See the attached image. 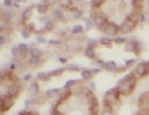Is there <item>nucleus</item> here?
<instances>
[{
  "mask_svg": "<svg viewBox=\"0 0 149 115\" xmlns=\"http://www.w3.org/2000/svg\"><path fill=\"white\" fill-rule=\"evenodd\" d=\"M137 78L138 77L136 76L134 72H130L129 75L119 80L116 87L119 89L121 95H129L134 90V87L137 84Z\"/></svg>",
  "mask_w": 149,
  "mask_h": 115,
  "instance_id": "obj_1",
  "label": "nucleus"
},
{
  "mask_svg": "<svg viewBox=\"0 0 149 115\" xmlns=\"http://www.w3.org/2000/svg\"><path fill=\"white\" fill-rule=\"evenodd\" d=\"M142 49V44L138 41H128L126 42V45H125V51L126 52H134V53H140Z\"/></svg>",
  "mask_w": 149,
  "mask_h": 115,
  "instance_id": "obj_2",
  "label": "nucleus"
},
{
  "mask_svg": "<svg viewBox=\"0 0 149 115\" xmlns=\"http://www.w3.org/2000/svg\"><path fill=\"white\" fill-rule=\"evenodd\" d=\"M134 73L137 77H146L149 73V66L148 62L141 61L139 62L137 66H136V69H134Z\"/></svg>",
  "mask_w": 149,
  "mask_h": 115,
  "instance_id": "obj_3",
  "label": "nucleus"
},
{
  "mask_svg": "<svg viewBox=\"0 0 149 115\" xmlns=\"http://www.w3.org/2000/svg\"><path fill=\"white\" fill-rule=\"evenodd\" d=\"M103 33L109 36H116L119 33V26L114 23H110L108 22V24L103 27Z\"/></svg>",
  "mask_w": 149,
  "mask_h": 115,
  "instance_id": "obj_4",
  "label": "nucleus"
},
{
  "mask_svg": "<svg viewBox=\"0 0 149 115\" xmlns=\"http://www.w3.org/2000/svg\"><path fill=\"white\" fill-rule=\"evenodd\" d=\"M22 89V87H20L17 83H13V84L7 88V92H6V94H7L10 98L14 99L16 97H18V95H19V92H20Z\"/></svg>",
  "mask_w": 149,
  "mask_h": 115,
  "instance_id": "obj_5",
  "label": "nucleus"
},
{
  "mask_svg": "<svg viewBox=\"0 0 149 115\" xmlns=\"http://www.w3.org/2000/svg\"><path fill=\"white\" fill-rule=\"evenodd\" d=\"M92 22H93V25L97 26L99 28H103L105 25L108 24V18L104 14H99L95 17L92 18Z\"/></svg>",
  "mask_w": 149,
  "mask_h": 115,
  "instance_id": "obj_6",
  "label": "nucleus"
},
{
  "mask_svg": "<svg viewBox=\"0 0 149 115\" xmlns=\"http://www.w3.org/2000/svg\"><path fill=\"white\" fill-rule=\"evenodd\" d=\"M134 26H136V25H134L132 22H130L129 19H126L123 23L121 24V26L119 27V31L121 34L127 35V34H129V33H131V32L134 31Z\"/></svg>",
  "mask_w": 149,
  "mask_h": 115,
  "instance_id": "obj_7",
  "label": "nucleus"
},
{
  "mask_svg": "<svg viewBox=\"0 0 149 115\" xmlns=\"http://www.w3.org/2000/svg\"><path fill=\"white\" fill-rule=\"evenodd\" d=\"M117 102V99L114 98V96L112 95L111 92H105L104 97H103V105H104V108H108V109H112V105Z\"/></svg>",
  "mask_w": 149,
  "mask_h": 115,
  "instance_id": "obj_8",
  "label": "nucleus"
},
{
  "mask_svg": "<svg viewBox=\"0 0 149 115\" xmlns=\"http://www.w3.org/2000/svg\"><path fill=\"white\" fill-rule=\"evenodd\" d=\"M72 95V92H71V89H67V88H64L63 89V92H61V94H58V96H57V100H56V103L54 104V106L56 107V106H58L60 104H62V103H64L65 100L70 97Z\"/></svg>",
  "mask_w": 149,
  "mask_h": 115,
  "instance_id": "obj_9",
  "label": "nucleus"
},
{
  "mask_svg": "<svg viewBox=\"0 0 149 115\" xmlns=\"http://www.w3.org/2000/svg\"><path fill=\"white\" fill-rule=\"evenodd\" d=\"M1 16L6 22H10L11 18H14L16 16V11L11 8H5L2 10V13H1Z\"/></svg>",
  "mask_w": 149,
  "mask_h": 115,
  "instance_id": "obj_10",
  "label": "nucleus"
},
{
  "mask_svg": "<svg viewBox=\"0 0 149 115\" xmlns=\"http://www.w3.org/2000/svg\"><path fill=\"white\" fill-rule=\"evenodd\" d=\"M53 15L54 17H56L58 20H65V14L63 11V9L61 7H55L53 10Z\"/></svg>",
  "mask_w": 149,
  "mask_h": 115,
  "instance_id": "obj_11",
  "label": "nucleus"
},
{
  "mask_svg": "<svg viewBox=\"0 0 149 115\" xmlns=\"http://www.w3.org/2000/svg\"><path fill=\"white\" fill-rule=\"evenodd\" d=\"M58 94H60V89L58 88H51V89L45 92V97H47V98H55V97L58 96Z\"/></svg>",
  "mask_w": 149,
  "mask_h": 115,
  "instance_id": "obj_12",
  "label": "nucleus"
},
{
  "mask_svg": "<svg viewBox=\"0 0 149 115\" xmlns=\"http://www.w3.org/2000/svg\"><path fill=\"white\" fill-rule=\"evenodd\" d=\"M48 5H47V2L46 1H44V2H42V4H38L37 6H36V8H37V11L40 14V15H44V14H46L47 11H48Z\"/></svg>",
  "mask_w": 149,
  "mask_h": 115,
  "instance_id": "obj_13",
  "label": "nucleus"
},
{
  "mask_svg": "<svg viewBox=\"0 0 149 115\" xmlns=\"http://www.w3.org/2000/svg\"><path fill=\"white\" fill-rule=\"evenodd\" d=\"M28 90H29V92L31 95H37L38 92H39V85H38L37 81H31L29 85Z\"/></svg>",
  "mask_w": 149,
  "mask_h": 115,
  "instance_id": "obj_14",
  "label": "nucleus"
},
{
  "mask_svg": "<svg viewBox=\"0 0 149 115\" xmlns=\"http://www.w3.org/2000/svg\"><path fill=\"white\" fill-rule=\"evenodd\" d=\"M104 69L108 71H112V72H116L118 69V66L114 61H109L104 63Z\"/></svg>",
  "mask_w": 149,
  "mask_h": 115,
  "instance_id": "obj_15",
  "label": "nucleus"
},
{
  "mask_svg": "<svg viewBox=\"0 0 149 115\" xmlns=\"http://www.w3.org/2000/svg\"><path fill=\"white\" fill-rule=\"evenodd\" d=\"M84 55H85L86 58H89V59H92V61H93V60L95 59V56H97L94 49H91V47H86V49L84 50Z\"/></svg>",
  "mask_w": 149,
  "mask_h": 115,
  "instance_id": "obj_16",
  "label": "nucleus"
},
{
  "mask_svg": "<svg viewBox=\"0 0 149 115\" xmlns=\"http://www.w3.org/2000/svg\"><path fill=\"white\" fill-rule=\"evenodd\" d=\"M29 54L30 56H36V58H40L43 56V51L39 50V49H36V47H31L29 50Z\"/></svg>",
  "mask_w": 149,
  "mask_h": 115,
  "instance_id": "obj_17",
  "label": "nucleus"
},
{
  "mask_svg": "<svg viewBox=\"0 0 149 115\" xmlns=\"http://www.w3.org/2000/svg\"><path fill=\"white\" fill-rule=\"evenodd\" d=\"M31 15H33L31 9H30V8H26V9H24V10H22V20H28V19H30Z\"/></svg>",
  "mask_w": 149,
  "mask_h": 115,
  "instance_id": "obj_18",
  "label": "nucleus"
},
{
  "mask_svg": "<svg viewBox=\"0 0 149 115\" xmlns=\"http://www.w3.org/2000/svg\"><path fill=\"white\" fill-rule=\"evenodd\" d=\"M92 72H91V70L89 69H84L82 70V72H81V77H82L83 80H90L91 78H92Z\"/></svg>",
  "mask_w": 149,
  "mask_h": 115,
  "instance_id": "obj_19",
  "label": "nucleus"
},
{
  "mask_svg": "<svg viewBox=\"0 0 149 115\" xmlns=\"http://www.w3.org/2000/svg\"><path fill=\"white\" fill-rule=\"evenodd\" d=\"M54 27H55V25H54V23H53L52 20L49 19V18L45 20V26H44L45 31H47V32H52L53 30H54Z\"/></svg>",
  "mask_w": 149,
  "mask_h": 115,
  "instance_id": "obj_20",
  "label": "nucleus"
},
{
  "mask_svg": "<svg viewBox=\"0 0 149 115\" xmlns=\"http://www.w3.org/2000/svg\"><path fill=\"white\" fill-rule=\"evenodd\" d=\"M18 47H19V50H20L22 54H24V55H26V54L29 53V46L27 45V44H25V43H20V44L18 45Z\"/></svg>",
  "mask_w": 149,
  "mask_h": 115,
  "instance_id": "obj_21",
  "label": "nucleus"
},
{
  "mask_svg": "<svg viewBox=\"0 0 149 115\" xmlns=\"http://www.w3.org/2000/svg\"><path fill=\"white\" fill-rule=\"evenodd\" d=\"M112 42L113 41L111 40V37H108V36H104V37H102L100 40V43L104 46H110L112 44Z\"/></svg>",
  "mask_w": 149,
  "mask_h": 115,
  "instance_id": "obj_22",
  "label": "nucleus"
},
{
  "mask_svg": "<svg viewBox=\"0 0 149 115\" xmlns=\"http://www.w3.org/2000/svg\"><path fill=\"white\" fill-rule=\"evenodd\" d=\"M40 58H36V56H29L28 59V63L30 66H38L40 63Z\"/></svg>",
  "mask_w": 149,
  "mask_h": 115,
  "instance_id": "obj_23",
  "label": "nucleus"
},
{
  "mask_svg": "<svg viewBox=\"0 0 149 115\" xmlns=\"http://www.w3.org/2000/svg\"><path fill=\"white\" fill-rule=\"evenodd\" d=\"M103 4H104V1H102V0H93V1H91V6H92L93 9H99Z\"/></svg>",
  "mask_w": 149,
  "mask_h": 115,
  "instance_id": "obj_24",
  "label": "nucleus"
},
{
  "mask_svg": "<svg viewBox=\"0 0 149 115\" xmlns=\"http://www.w3.org/2000/svg\"><path fill=\"white\" fill-rule=\"evenodd\" d=\"M11 54H13V56H14V58H19V56L22 55V52H20V50H19L18 45L14 46V47L11 49Z\"/></svg>",
  "mask_w": 149,
  "mask_h": 115,
  "instance_id": "obj_25",
  "label": "nucleus"
},
{
  "mask_svg": "<svg viewBox=\"0 0 149 115\" xmlns=\"http://www.w3.org/2000/svg\"><path fill=\"white\" fill-rule=\"evenodd\" d=\"M80 84V80H68L66 81V84H65V87L64 88H67V89H71L73 86L75 87V85Z\"/></svg>",
  "mask_w": 149,
  "mask_h": 115,
  "instance_id": "obj_26",
  "label": "nucleus"
},
{
  "mask_svg": "<svg viewBox=\"0 0 149 115\" xmlns=\"http://www.w3.org/2000/svg\"><path fill=\"white\" fill-rule=\"evenodd\" d=\"M64 68H57V69L53 70V71H51V75H52L53 77H58L61 76L63 72H64Z\"/></svg>",
  "mask_w": 149,
  "mask_h": 115,
  "instance_id": "obj_27",
  "label": "nucleus"
},
{
  "mask_svg": "<svg viewBox=\"0 0 149 115\" xmlns=\"http://www.w3.org/2000/svg\"><path fill=\"white\" fill-rule=\"evenodd\" d=\"M83 30H84V28H83L82 25H75L74 27L72 28V33H73V34H81L83 32Z\"/></svg>",
  "mask_w": 149,
  "mask_h": 115,
  "instance_id": "obj_28",
  "label": "nucleus"
},
{
  "mask_svg": "<svg viewBox=\"0 0 149 115\" xmlns=\"http://www.w3.org/2000/svg\"><path fill=\"white\" fill-rule=\"evenodd\" d=\"M30 34H31V33H30L27 28H24V30L20 31V35H22V37L25 38V40H28V38L30 37Z\"/></svg>",
  "mask_w": 149,
  "mask_h": 115,
  "instance_id": "obj_29",
  "label": "nucleus"
},
{
  "mask_svg": "<svg viewBox=\"0 0 149 115\" xmlns=\"http://www.w3.org/2000/svg\"><path fill=\"white\" fill-rule=\"evenodd\" d=\"M86 45H88V47L94 49L97 45V40H93V38H90V40H88V42H86Z\"/></svg>",
  "mask_w": 149,
  "mask_h": 115,
  "instance_id": "obj_30",
  "label": "nucleus"
},
{
  "mask_svg": "<svg viewBox=\"0 0 149 115\" xmlns=\"http://www.w3.org/2000/svg\"><path fill=\"white\" fill-rule=\"evenodd\" d=\"M39 99H26L25 100V105L26 107H29V106H33V105H36Z\"/></svg>",
  "mask_w": 149,
  "mask_h": 115,
  "instance_id": "obj_31",
  "label": "nucleus"
},
{
  "mask_svg": "<svg viewBox=\"0 0 149 115\" xmlns=\"http://www.w3.org/2000/svg\"><path fill=\"white\" fill-rule=\"evenodd\" d=\"M82 15H83L82 10L76 9V10L73 11V16H72V17H73L74 19H80V18H82Z\"/></svg>",
  "mask_w": 149,
  "mask_h": 115,
  "instance_id": "obj_32",
  "label": "nucleus"
},
{
  "mask_svg": "<svg viewBox=\"0 0 149 115\" xmlns=\"http://www.w3.org/2000/svg\"><path fill=\"white\" fill-rule=\"evenodd\" d=\"M35 41H36V43H39V44H43V43H46V42H47L46 37L43 36V35H37L36 38H35Z\"/></svg>",
  "mask_w": 149,
  "mask_h": 115,
  "instance_id": "obj_33",
  "label": "nucleus"
},
{
  "mask_svg": "<svg viewBox=\"0 0 149 115\" xmlns=\"http://www.w3.org/2000/svg\"><path fill=\"white\" fill-rule=\"evenodd\" d=\"M67 69L71 70V71H80L81 70V67L79 64H68L67 66Z\"/></svg>",
  "mask_w": 149,
  "mask_h": 115,
  "instance_id": "obj_34",
  "label": "nucleus"
},
{
  "mask_svg": "<svg viewBox=\"0 0 149 115\" xmlns=\"http://www.w3.org/2000/svg\"><path fill=\"white\" fill-rule=\"evenodd\" d=\"M113 42H114L116 44H123V43L126 42V38H125V37H119V36H118V37H116L114 40H113Z\"/></svg>",
  "mask_w": 149,
  "mask_h": 115,
  "instance_id": "obj_35",
  "label": "nucleus"
},
{
  "mask_svg": "<svg viewBox=\"0 0 149 115\" xmlns=\"http://www.w3.org/2000/svg\"><path fill=\"white\" fill-rule=\"evenodd\" d=\"M48 44H51V45H60V44H62V41L61 40H48Z\"/></svg>",
  "mask_w": 149,
  "mask_h": 115,
  "instance_id": "obj_36",
  "label": "nucleus"
},
{
  "mask_svg": "<svg viewBox=\"0 0 149 115\" xmlns=\"http://www.w3.org/2000/svg\"><path fill=\"white\" fill-rule=\"evenodd\" d=\"M60 4L61 5H63L62 7H66V8H70V9H71V6L73 5V2H72V1H61Z\"/></svg>",
  "mask_w": 149,
  "mask_h": 115,
  "instance_id": "obj_37",
  "label": "nucleus"
},
{
  "mask_svg": "<svg viewBox=\"0 0 149 115\" xmlns=\"http://www.w3.org/2000/svg\"><path fill=\"white\" fill-rule=\"evenodd\" d=\"M2 5H3L5 8H11L13 7V1H11V0H5V1L2 2Z\"/></svg>",
  "mask_w": 149,
  "mask_h": 115,
  "instance_id": "obj_38",
  "label": "nucleus"
},
{
  "mask_svg": "<svg viewBox=\"0 0 149 115\" xmlns=\"http://www.w3.org/2000/svg\"><path fill=\"white\" fill-rule=\"evenodd\" d=\"M100 115H114V114H113L112 109H108V108H104V109H102V112H101V114H100Z\"/></svg>",
  "mask_w": 149,
  "mask_h": 115,
  "instance_id": "obj_39",
  "label": "nucleus"
},
{
  "mask_svg": "<svg viewBox=\"0 0 149 115\" xmlns=\"http://www.w3.org/2000/svg\"><path fill=\"white\" fill-rule=\"evenodd\" d=\"M84 20L86 22V26H85V27H86V30H90V28L93 26V22H92L91 19H89V18H85Z\"/></svg>",
  "mask_w": 149,
  "mask_h": 115,
  "instance_id": "obj_40",
  "label": "nucleus"
},
{
  "mask_svg": "<svg viewBox=\"0 0 149 115\" xmlns=\"http://www.w3.org/2000/svg\"><path fill=\"white\" fill-rule=\"evenodd\" d=\"M31 78H33V73L29 72V73H27V75H25V76L22 77V80L24 81H29Z\"/></svg>",
  "mask_w": 149,
  "mask_h": 115,
  "instance_id": "obj_41",
  "label": "nucleus"
},
{
  "mask_svg": "<svg viewBox=\"0 0 149 115\" xmlns=\"http://www.w3.org/2000/svg\"><path fill=\"white\" fill-rule=\"evenodd\" d=\"M93 63H95V64H97L100 68H104V62L102 61V60H94V61H92Z\"/></svg>",
  "mask_w": 149,
  "mask_h": 115,
  "instance_id": "obj_42",
  "label": "nucleus"
},
{
  "mask_svg": "<svg viewBox=\"0 0 149 115\" xmlns=\"http://www.w3.org/2000/svg\"><path fill=\"white\" fill-rule=\"evenodd\" d=\"M6 41H7L6 36H5L3 34H0V45H3V44H6Z\"/></svg>",
  "mask_w": 149,
  "mask_h": 115,
  "instance_id": "obj_43",
  "label": "nucleus"
},
{
  "mask_svg": "<svg viewBox=\"0 0 149 115\" xmlns=\"http://www.w3.org/2000/svg\"><path fill=\"white\" fill-rule=\"evenodd\" d=\"M27 30L31 33V32H34L35 31V24L34 23H29L28 25H27Z\"/></svg>",
  "mask_w": 149,
  "mask_h": 115,
  "instance_id": "obj_44",
  "label": "nucleus"
},
{
  "mask_svg": "<svg viewBox=\"0 0 149 115\" xmlns=\"http://www.w3.org/2000/svg\"><path fill=\"white\" fill-rule=\"evenodd\" d=\"M134 62H136V60H134V59H130V60H127V61H126V67H131V66H132V64H134Z\"/></svg>",
  "mask_w": 149,
  "mask_h": 115,
  "instance_id": "obj_45",
  "label": "nucleus"
},
{
  "mask_svg": "<svg viewBox=\"0 0 149 115\" xmlns=\"http://www.w3.org/2000/svg\"><path fill=\"white\" fill-rule=\"evenodd\" d=\"M45 73H46V72H43V71H42V72H38L37 75H36V79H40V80H43Z\"/></svg>",
  "mask_w": 149,
  "mask_h": 115,
  "instance_id": "obj_46",
  "label": "nucleus"
},
{
  "mask_svg": "<svg viewBox=\"0 0 149 115\" xmlns=\"http://www.w3.org/2000/svg\"><path fill=\"white\" fill-rule=\"evenodd\" d=\"M58 60H60L61 63H64V64H66V63H67V58H64V56H61V58L58 59Z\"/></svg>",
  "mask_w": 149,
  "mask_h": 115,
  "instance_id": "obj_47",
  "label": "nucleus"
},
{
  "mask_svg": "<svg viewBox=\"0 0 149 115\" xmlns=\"http://www.w3.org/2000/svg\"><path fill=\"white\" fill-rule=\"evenodd\" d=\"M145 20H146V17H145V15H143V14L141 13V14L139 15V22H141V23H143Z\"/></svg>",
  "mask_w": 149,
  "mask_h": 115,
  "instance_id": "obj_48",
  "label": "nucleus"
},
{
  "mask_svg": "<svg viewBox=\"0 0 149 115\" xmlns=\"http://www.w3.org/2000/svg\"><path fill=\"white\" fill-rule=\"evenodd\" d=\"M100 70L101 69H99V68H94V69L91 70V72H92V75H97V73L100 72Z\"/></svg>",
  "mask_w": 149,
  "mask_h": 115,
  "instance_id": "obj_49",
  "label": "nucleus"
},
{
  "mask_svg": "<svg viewBox=\"0 0 149 115\" xmlns=\"http://www.w3.org/2000/svg\"><path fill=\"white\" fill-rule=\"evenodd\" d=\"M89 87L91 90H94V89H95V83H94V81H93V83H90Z\"/></svg>",
  "mask_w": 149,
  "mask_h": 115,
  "instance_id": "obj_50",
  "label": "nucleus"
},
{
  "mask_svg": "<svg viewBox=\"0 0 149 115\" xmlns=\"http://www.w3.org/2000/svg\"><path fill=\"white\" fill-rule=\"evenodd\" d=\"M127 69V67H126V66H125V67H118V69H117V71H116V72H122V71H125V70Z\"/></svg>",
  "mask_w": 149,
  "mask_h": 115,
  "instance_id": "obj_51",
  "label": "nucleus"
},
{
  "mask_svg": "<svg viewBox=\"0 0 149 115\" xmlns=\"http://www.w3.org/2000/svg\"><path fill=\"white\" fill-rule=\"evenodd\" d=\"M19 5H20V2H19V1H13V7L18 8V7H20Z\"/></svg>",
  "mask_w": 149,
  "mask_h": 115,
  "instance_id": "obj_52",
  "label": "nucleus"
},
{
  "mask_svg": "<svg viewBox=\"0 0 149 115\" xmlns=\"http://www.w3.org/2000/svg\"><path fill=\"white\" fill-rule=\"evenodd\" d=\"M51 115H62V114H61L57 109H53L52 113H51Z\"/></svg>",
  "mask_w": 149,
  "mask_h": 115,
  "instance_id": "obj_53",
  "label": "nucleus"
},
{
  "mask_svg": "<svg viewBox=\"0 0 149 115\" xmlns=\"http://www.w3.org/2000/svg\"><path fill=\"white\" fill-rule=\"evenodd\" d=\"M18 115H25V114H24L22 112H20V113H19V114H18Z\"/></svg>",
  "mask_w": 149,
  "mask_h": 115,
  "instance_id": "obj_54",
  "label": "nucleus"
},
{
  "mask_svg": "<svg viewBox=\"0 0 149 115\" xmlns=\"http://www.w3.org/2000/svg\"><path fill=\"white\" fill-rule=\"evenodd\" d=\"M147 4H148V5H149V1H147Z\"/></svg>",
  "mask_w": 149,
  "mask_h": 115,
  "instance_id": "obj_55",
  "label": "nucleus"
},
{
  "mask_svg": "<svg viewBox=\"0 0 149 115\" xmlns=\"http://www.w3.org/2000/svg\"><path fill=\"white\" fill-rule=\"evenodd\" d=\"M148 66H149V62H148Z\"/></svg>",
  "mask_w": 149,
  "mask_h": 115,
  "instance_id": "obj_56",
  "label": "nucleus"
}]
</instances>
